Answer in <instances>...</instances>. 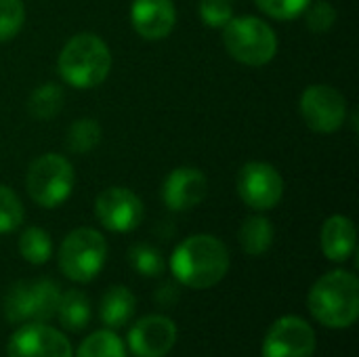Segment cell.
I'll list each match as a JSON object with an SVG mask.
<instances>
[{"instance_id":"6da1fadb","label":"cell","mask_w":359,"mask_h":357,"mask_svg":"<svg viewBox=\"0 0 359 357\" xmlns=\"http://www.w3.org/2000/svg\"><path fill=\"white\" fill-rule=\"evenodd\" d=\"M170 271L175 280L187 288H212L229 271V250L215 236H189L175 248L170 257Z\"/></svg>"},{"instance_id":"7a4b0ae2","label":"cell","mask_w":359,"mask_h":357,"mask_svg":"<svg viewBox=\"0 0 359 357\" xmlns=\"http://www.w3.org/2000/svg\"><path fill=\"white\" fill-rule=\"evenodd\" d=\"M311 316L328 328H349L359 316V282L351 271L334 269L322 276L309 297Z\"/></svg>"},{"instance_id":"3957f363","label":"cell","mask_w":359,"mask_h":357,"mask_svg":"<svg viewBox=\"0 0 359 357\" xmlns=\"http://www.w3.org/2000/svg\"><path fill=\"white\" fill-rule=\"evenodd\" d=\"M57 67L65 84L78 90L95 88L105 82L111 72V50L97 34L82 32L65 42Z\"/></svg>"},{"instance_id":"277c9868","label":"cell","mask_w":359,"mask_h":357,"mask_svg":"<svg viewBox=\"0 0 359 357\" xmlns=\"http://www.w3.org/2000/svg\"><path fill=\"white\" fill-rule=\"evenodd\" d=\"M223 44L236 61L250 67L267 65L278 53L273 27L255 15L231 17L223 25Z\"/></svg>"},{"instance_id":"5b68a950","label":"cell","mask_w":359,"mask_h":357,"mask_svg":"<svg viewBox=\"0 0 359 357\" xmlns=\"http://www.w3.org/2000/svg\"><path fill=\"white\" fill-rule=\"evenodd\" d=\"M61 290L48 280L15 282L4 295V318L11 324H46L57 316Z\"/></svg>"},{"instance_id":"8992f818","label":"cell","mask_w":359,"mask_h":357,"mask_svg":"<svg viewBox=\"0 0 359 357\" xmlns=\"http://www.w3.org/2000/svg\"><path fill=\"white\" fill-rule=\"evenodd\" d=\"M107 259V242L103 234L90 227H78L65 236L59 248V267L72 282L86 284L95 280Z\"/></svg>"},{"instance_id":"52a82bcc","label":"cell","mask_w":359,"mask_h":357,"mask_svg":"<svg viewBox=\"0 0 359 357\" xmlns=\"http://www.w3.org/2000/svg\"><path fill=\"white\" fill-rule=\"evenodd\" d=\"M76 175L74 166L67 158L59 154L38 156L25 175V187L29 198L42 208L61 206L74 189Z\"/></svg>"},{"instance_id":"ba28073f","label":"cell","mask_w":359,"mask_h":357,"mask_svg":"<svg viewBox=\"0 0 359 357\" xmlns=\"http://www.w3.org/2000/svg\"><path fill=\"white\" fill-rule=\"evenodd\" d=\"M301 116L320 135L337 133L347 120V99L330 84H311L301 95Z\"/></svg>"},{"instance_id":"9c48e42d","label":"cell","mask_w":359,"mask_h":357,"mask_svg":"<svg viewBox=\"0 0 359 357\" xmlns=\"http://www.w3.org/2000/svg\"><path fill=\"white\" fill-rule=\"evenodd\" d=\"M238 194L252 210H271L284 196V179L269 162H246L238 173Z\"/></svg>"},{"instance_id":"30bf717a","label":"cell","mask_w":359,"mask_h":357,"mask_svg":"<svg viewBox=\"0 0 359 357\" xmlns=\"http://www.w3.org/2000/svg\"><path fill=\"white\" fill-rule=\"evenodd\" d=\"M95 215L105 229L114 234H128L141 225L145 206L128 187H107L95 200Z\"/></svg>"},{"instance_id":"8fae6325","label":"cell","mask_w":359,"mask_h":357,"mask_svg":"<svg viewBox=\"0 0 359 357\" xmlns=\"http://www.w3.org/2000/svg\"><path fill=\"white\" fill-rule=\"evenodd\" d=\"M316 351L313 328L297 318H280L267 332L263 343V357H311Z\"/></svg>"},{"instance_id":"7c38bea8","label":"cell","mask_w":359,"mask_h":357,"mask_svg":"<svg viewBox=\"0 0 359 357\" xmlns=\"http://www.w3.org/2000/svg\"><path fill=\"white\" fill-rule=\"evenodd\" d=\"M8 357H72L69 341L46 324H27L8 341Z\"/></svg>"},{"instance_id":"4fadbf2b","label":"cell","mask_w":359,"mask_h":357,"mask_svg":"<svg viewBox=\"0 0 359 357\" xmlns=\"http://www.w3.org/2000/svg\"><path fill=\"white\" fill-rule=\"evenodd\" d=\"M177 343V324L166 316H145L128 332V347L137 357H164Z\"/></svg>"},{"instance_id":"5bb4252c","label":"cell","mask_w":359,"mask_h":357,"mask_svg":"<svg viewBox=\"0 0 359 357\" xmlns=\"http://www.w3.org/2000/svg\"><path fill=\"white\" fill-rule=\"evenodd\" d=\"M208 196V179L196 166H179L175 168L164 185H162V200L168 210L185 213L196 208Z\"/></svg>"},{"instance_id":"9a60e30c","label":"cell","mask_w":359,"mask_h":357,"mask_svg":"<svg viewBox=\"0 0 359 357\" xmlns=\"http://www.w3.org/2000/svg\"><path fill=\"white\" fill-rule=\"evenodd\" d=\"M130 21L145 40H164L177 25V6L172 0H133Z\"/></svg>"},{"instance_id":"2e32d148","label":"cell","mask_w":359,"mask_h":357,"mask_svg":"<svg viewBox=\"0 0 359 357\" xmlns=\"http://www.w3.org/2000/svg\"><path fill=\"white\" fill-rule=\"evenodd\" d=\"M320 244H322V252L326 259H330L334 263L347 261L355 252L353 221L345 215H332L322 227Z\"/></svg>"},{"instance_id":"e0dca14e","label":"cell","mask_w":359,"mask_h":357,"mask_svg":"<svg viewBox=\"0 0 359 357\" xmlns=\"http://www.w3.org/2000/svg\"><path fill=\"white\" fill-rule=\"evenodd\" d=\"M137 309L135 295L124 286H111L99 305V318L107 328H122Z\"/></svg>"},{"instance_id":"ac0fdd59","label":"cell","mask_w":359,"mask_h":357,"mask_svg":"<svg viewBox=\"0 0 359 357\" xmlns=\"http://www.w3.org/2000/svg\"><path fill=\"white\" fill-rule=\"evenodd\" d=\"M238 240H240V246L246 255L261 257L273 244V225L267 217L252 215L242 223V227L238 231Z\"/></svg>"},{"instance_id":"d6986e66","label":"cell","mask_w":359,"mask_h":357,"mask_svg":"<svg viewBox=\"0 0 359 357\" xmlns=\"http://www.w3.org/2000/svg\"><path fill=\"white\" fill-rule=\"evenodd\" d=\"M59 322L69 332H80L90 322V303L82 290H67L59 299Z\"/></svg>"},{"instance_id":"ffe728a7","label":"cell","mask_w":359,"mask_h":357,"mask_svg":"<svg viewBox=\"0 0 359 357\" xmlns=\"http://www.w3.org/2000/svg\"><path fill=\"white\" fill-rule=\"evenodd\" d=\"M65 103V93L57 82H44L36 86L27 99V112L36 120H53Z\"/></svg>"},{"instance_id":"44dd1931","label":"cell","mask_w":359,"mask_h":357,"mask_svg":"<svg viewBox=\"0 0 359 357\" xmlns=\"http://www.w3.org/2000/svg\"><path fill=\"white\" fill-rule=\"evenodd\" d=\"M19 255L32 265H44L53 257V240L42 227H27L19 236Z\"/></svg>"},{"instance_id":"7402d4cb","label":"cell","mask_w":359,"mask_h":357,"mask_svg":"<svg viewBox=\"0 0 359 357\" xmlns=\"http://www.w3.org/2000/svg\"><path fill=\"white\" fill-rule=\"evenodd\" d=\"M101 143V124L95 118H80L69 124L65 145L74 154H88Z\"/></svg>"},{"instance_id":"603a6c76","label":"cell","mask_w":359,"mask_h":357,"mask_svg":"<svg viewBox=\"0 0 359 357\" xmlns=\"http://www.w3.org/2000/svg\"><path fill=\"white\" fill-rule=\"evenodd\" d=\"M76 357H126L122 339L111 330L93 332L82 341Z\"/></svg>"},{"instance_id":"cb8c5ba5","label":"cell","mask_w":359,"mask_h":357,"mask_svg":"<svg viewBox=\"0 0 359 357\" xmlns=\"http://www.w3.org/2000/svg\"><path fill=\"white\" fill-rule=\"evenodd\" d=\"M128 261H130V267L139 276H145V278H158L166 269L162 252L158 248H154L151 244H135V246H130Z\"/></svg>"},{"instance_id":"d4e9b609","label":"cell","mask_w":359,"mask_h":357,"mask_svg":"<svg viewBox=\"0 0 359 357\" xmlns=\"http://www.w3.org/2000/svg\"><path fill=\"white\" fill-rule=\"evenodd\" d=\"M23 217L25 210L17 194L11 187L0 185V234H13L15 229H19Z\"/></svg>"},{"instance_id":"484cf974","label":"cell","mask_w":359,"mask_h":357,"mask_svg":"<svg viewBox=\"0 0 359 357\" xmlns=\"http://www.w3.org/2000/svg\"><path fill=\"white\" fill-rule=\"evenodd\" d=\"M25 23L23 0H0V42L13 40Z\"/></svg>"},{"instance_id":"4316f807","label":"cell","mask_w":359,"mask_h":357,"mask_svg":"<svg viewBox=\"0 0 359 357\" xmlns=\"http://www.w3.org/2000/svg\"><path fill=\"white\" fill-rule=\"evenodd\" d=\"M305 21H307V27L313 32V34H326L332 29L334 21H337V8L328 2V0H318L305 8Z\"/></svg>"},{"instance_id":"83f0119b","label":"cell","mask_w":359,"mask_h":357,"mask_svg":"<svg viewBox=\"0 0 359 357\" xmlns=\"http://www.w3.org/2000/svg\"><path fill=\"white\" fill-rule=\"evenodd\" d=\"M255 2L265 15L280 21L297 19L311 4V0H255Z\"/></svg>"},{"instance_id":"f1b7e54d","label":"cell","mask_w":359,"mask_h":357,"mask_svg":"<svg viewBox=\"0 0 359 357\" xmlns=\"http://www.w3.org/2000/svg\"><path fill=\"white\" fill-rule=\"evenodd\" d=\"M198 13L204 25L223 29V25L233 17V6L231 0H200Z\"/></svg>"},{"instance_id":"f546056e","label":"cell","mask_w":359,"mask_h":357,"mask_svg":"<svg viewBox=\"0 0 359 357\" xmlns=\"http://www.w3.org/2000/svg\"><path fill=\"white\" fill-rule=\"evenodd\" d=\"M154 301L158 303V305H162V307H172L177 301H179V290H177V286L175 284H162L158 290H156V295H154Z\"/></svg>"}]
</instances>
